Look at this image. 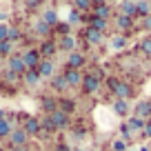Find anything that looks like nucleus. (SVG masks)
Returning <instances> with one entry per match:
<instances>
[{"label":"nucleus","instance_id":"1","mask_svg":"<svg viewBox=\"0 0 151 151\" xmlns=\"http://www.w3.org/2000/svg\"><path fill=\"white\" fill-rule=\"evenodd\" d=\"M20 58H22L27 71H36L38 65H40V53H38V49H29V51H24Z\"/></svg>","mask_w":151,"mask_h":151},{"label":"nucleus","instance_id":"2","mask_svg":"<svg viewBox=\"0 0 151 151\" xmlns=\"http://www.w3.org/2000/svg\"><path fill=\"white\" fill-rule=\"evenodd\" d=\"M109 87L113 89V93L118 96V100H127L131 96V87L124 85V82H118V80H109Z\"/></svg>","mask_w":151,"mask_h":151},{"label":"nucleus","instance_id":"3","mask_svg":"<svg viewBox=\"0 0 151 151\" xmlns=\"http://www.w3.org/2000/svg\"><path fill=\"white\" fill-rule=\"evenodd\" d=\"M82 89H85V93H96V91L100 89V78L93 76V73L85 76V78H82Z\"/></svg>","mask_w":151,"mask_h":151},{"label":"nucleus","instance_id":"4","mask_svg":"<svg viewBox=\"0 0 151 151\" xmlns=\"http://www.w3.org/2000/svg\"><path fill=\"white\" fill-rule=\"evenodd\" d=\"M49 120L53 122L56 129H67V124H69V116H67L65 111H60V109H56L53 113H49Z\"/></svg>","mask_w":151,"mask_h":151},{"label":"nucleus","instance_id":"5","mask_svg":"<svg viewBox=\"0 0 151 151\" xmlns=\"http://www.w3.org/2000/svg\"><path fill=\"white\" fill-rule=\"evenodd\" d=\"M65 80H67V87H78L82 85V73L78 69H65Z\"/></svg>","mask_w":151,"mask_h":151},{"label":"nucleus","instance_id":"6","mask_svg":"<svg viewBox=\"0 0 151 151\" xmlns=\"http://www.w3.org/2000/svg\"><path fill=\"white\" fill-rule=\"evenodd\" d=\"M42 127H40V118H27L24 120V133L27 136H40Z\"/></svg>","mask_w":151,"mask_h":151},{"label":"nucleus","instance_id":"7","mask_svg":"<svg viewBox=\"0 0 151 151\" xmlns=\"http://www.w3.org/2000/svg\"><path fill=\"white\" fill-rule=\"evenodd\" d=\"M27 133H24V129H16V131H11V136H9V142H11V147H18V149H22L24 147V142H27Z\"/></svg>","mask_w":151,"mask_h":151},{"label":"nucleus","instance_id":"8","mask_svg":"<svg viewBox=\"0 0 151 151\" xmlns=\"http://www.w3.org/2000/svg\"><path fill=\"white\" fill-rule=\"evenodd\" d=\"M82 65H85V56L78 51H71L69 58H67V69H80Z\"/></svg>","mask_w":151,"mask_h":151},{"label":"nucleus","instance_id":"9","mask_svg":"<svg viewBox=\"0 0 151 151\" xmlns=\"http://www.w3.org/2000/svg\"><path fill=\"white\" fill-rule=\"evenodd\" d=\"M38 76L40 78H51L53 76V62L51 60H40V65H38Z\"/></svg>","mask_w":151,"mask_h":151},{"label":"nucleus","instance_id":"10","mask_svg":"<svg viewBox=\"0 0 151 151\" xmlns=\"http://www.w3.org/2000/svg\"><path fill=\"white\" fill-rule=\"evenodd\" d=\"M151 116V102L149 100H142V102L136 104V118H149Z\"/></svg>","mask_w":151,"mask_h":151},{"label":"nucleus","instance_id":"11","mask_svg":"<svg viewBox=\"0 0 151 151\" xmlns=\"http://www.w3.org/2000/svg\"><path fill=\"white\" fill-rule=\"evenodd\" d=\"M56 49H58V45H56V42H51V40H45V42H42V47L38 49V53H40V58L45 56V58L49 60V58H51L53 53H56Z\"/></svg>","mask_w":151,"mask_h":151},{"label":"nucleus","instance_id":"12","mask_svg":"<svg viewBox=\"0 0 151 151\" xmlns=\"http://www.w3.org/2000/svg\"><path fill=\"white\" fill-rule=\"evenodd\" d=\"M9 71H11V73H16V76H20V73L27 71V67H24V62H22V58H20V56H16V58H11V60H9Z\"/></svg>","mask_w":151,"mask_h":151},{"label":"nucleus","instance_id":"13","mask_svg":"<svg viewBox=\"0 0 151 151\" xmlns=\"http://www.w3.org/2000/svg\"><path fill=\"white\" fill-rule=\"evenodd\" d=\"M82 36H85V40H87L89 45H98L100 40H102V33H100V31H96V29H91V27H87Z\"/></svg>","mask_w":151,"mask_h":151},{"label":"nucleus","instance_id":"14","mask_svg":"<svg viewBox=\"0 0 151 151\" xmlns=\"http://www.w3.org/2000/svg\"><path fill=\"white\" fill-rule=\"evenodd\" d=\"M58 47H60V49H65V51H73V49H76V38L73 36H71V33H69V36H62L60 38V45H58Z\"/></svg>","mask_w":151,"mask_h":151},{"label":"nucleus","instance_id":"15","mask_svg":"<svg viewBox=\"0 0 151 151\" xmlns=\"http://www.w3.org/2000/svg\"><path fill=\"white\" fill-rule=\"evenodd\" d=\"M40 20H42V22H47L49 27H56V24H58V11H56V9H47Z\"/></svg>","mask_w":151,"mask_h":151},{"label":"nucleus","instance_id":"16","mask_svg":"<svg viewBox=\"0 0 151 151\" xmlns=\"http://www.w3.org/2000/svg\"><path fill=\"white\" fill-rule=\"evenodd\" d=\"M93 18H100V20H107L109 18V5H93Z\"/></svg>","mask_w":151,"mask_h":151},{"label":"nucleus","instance_id":"17","mask_svg":"<svg viewBox=\"0 0 151 151\" xmlns=\"http://www.w3.org/2000/svg\"><path fill=\"white\" fill-rule=\"evenodd\" d=\"M24 85H29V87H36V85H40V76H38V71H24Z\"/></svg>","mask_w":151,"mask_h":151},{"label":"nucleus","instance_id":"18","mask_svg":"<svg viewBox=\"0 0 151 151\" xmlns=\"http://www.w3.org/2000/svg\"><path fill=\"white\" fill-rule=\"evenodd\" d=\"M9 136H11V122L9 118H5V120H0V140H5Z\"/></svg>","mask_w":151,"mask_h":151},{"label":"nucleus","instance_id":"19","mask_svg":"<svg viewBox=\"0 0 151 151\" xmlns=\"http://www.w3.org/2000/svg\"><path fill=\"white\" fill-rule=\"evenodd\" d=\"M109 45H111V49L120 51V49H124V47H127V38H124V36H113Z\"/></svg>","mask_w":151,"mask_h":151},{"label":"nucleus","instance_id":"20","mask_svg":"<svg viewBox=\"0 0 151 151\" xmlns=\"http://www.w3.org/2000/svg\"><path fill=\"white\" fill-rule=\"evenodd\" d=\"M113 111L118 113V116H127L129 102H127V100H116V102H113Z\"/></svg>","mask_w":151,"mask_h":151},{"label":"nucleus","instance_id":"21","mask_svg":"<svg viewBox=\"0 0 151 151\" xmlns=\"http://www.w3.org/2000/svg\"><path fill=\"white\" fill-rule=\"evenodd\" d=\"M120 9H122V16H136L138 9H136V2H120Z\"/></svg>","mask_w":151,"mask_h":151},{"label":"nucleus","instance_id":"22","mask_svg":"<svg viewBox=\"0 0 151 151\" xmlns=\"http://www.w3.org/2000/svg\"><path fill=\"white\" fill-rule=\"evenodd\" d=\"M127 129H129V131H138V129H145V120H140V118H129Z\"/></svg>","mask_w":151,"mask_h":151},{"label":"nucleus","instance_id":"23","mask_svg":"<svg viewBox=\"0 0 151 151\" xmlns=\"http://www.w3.org/2000/svg\"><path fill=\"white\" fill-rule=\"evenodd\" d=\"M49 31H51V27H49L47 22H42V20L36 22V33L38 36H49Z\"/></svg>","mask_w":151,"mask_h":151},{"label":"nucleus","instance_id":"24","mask_svg":"<svg viewBox=\"0 0 151 151\" xmlns=\"http://www.w3.org/2000/svg\"><path fill=\"white\" fill-rule=\"evenodd\" d=\"M91 29H96V31H100L102 33L104 29H107V20H100V18H91V24H89Z\"/></svg>","mask_w":151,"mask_h":151},{"label":"nucleus","instance_id":"25","mask_svg":"<svg viewBox=\"0 0 151 151\" xmlns=\"http://www.w3.org/2000/svg\"><path fill=\"white\" fill-rule=\"evenodd\" d=\"M136 9H138V14H142L145 18L151 16V5L149 2H136Z\"/></svg>","mask_w":151,"mask_h":151},{"label":"nucleus","instance_id":"26","mask_svg":"<svg viewBox=\"0 0 151 151\" xmlns=\"http://www.w3.org/2000/svg\"><path fill=\"white\" fill-rule=\"evenodd\" d=\"M116 22H118V27L120 29H131V18H129V16H122V14H120L118 16V20H116Z\"/></svg>","mask_w":151,"mask_h":151},{"label":"nucleus","instance_id":"27","mask_svg":"<svg viewBox=\"0 0 151 151\" xmlns=\"http://www.w3.org/2000/svg\"><path fill=\"white\" fill-rule=\"evenodd\" d=\"M51 87H53V89H58V91H62V89L67 87L65 76H56V78H53V82H51Z\"/></svg>","mask_w":151,"mask_h":151},{"label":"nucleus","instance_id":"28","mask_svg":"<svg viewBox=\"0 0 151 151\" xmlns=\"http://www.w3.org/2000/svg\"><path fill=\"white\" fill-rule=\"evenodd\" d=\"M11 51H14V42H9V40L0 42V56H9Z\"/></svg>","mask_w":151,"mask_h":151},{"label":"nucleus","instance_id":"29","mask_svg":"<svg viewBox=\"0 0 151 151\" xmlns=\"http://www.w3.org/2000/svg\"><path fill=\"white\" fill-rule=\"evenodd\" d=\"M60 111H65L67 116H69V113L73 111V102H71V100H67V98L60 100Z\"/></svg>","mask_w":151,"mask_h":151},{"label":"nucleus","instance_id":"30","mask_svg":"<svg viewBox=\"0 0 151 151\" xmlns=\"http://www.w3.org/2000/svg\"><path fill=\"white\" fill-rule=\"evenodd\" d=\"M20 38V31L16 27H9V33H7V40H9V42H14V40H18Z\"/></svg>","mask_w":151,"mask_h":151},{"label":"nucleus","instance_id":"31","mask_svg":"<svg viewBox=\"0 0 151 151\" xmlns=\"http://www.w3.org/2000/svg\"><path fill=\"white\" fill-rule=\"evenodd\" d=\"M7 33H9V27H7L5 22H0V42L7 40Z\"/></svg>","mask_w":151,"mask_h":151},{"label":"nucleus","instance_id":"32","mask_svg":"<svg viewBox=\"0 0 151 151\" xmlns=\"http://www.w3.org/2000/svg\"><path fill=\"white\" fill-rule=\"evenodd\" d=\"M73 7H76V9H91L93 5H91V2H87V0H78Z\"/></svg>","mask_w":151,"mask_h":151},{"label":"nucleus","instance_id":"33","mask_svg":"<svg viewBox=\"0 0 151 151\" xmlns=\"http://www.w3.org/2000/svg\"><path fill=\"white\" fill-rule=\"evenodd\" d=\"M124 149H127L124 140H116V142H113V151H124Z\"/></svg>","mask_w":151,"mask_h":151},{"label":"nucleus","instance_id":"34","mask_svg":"<svg viewBox=\"0 0 151 151\" xmlns=\"http://www.w3.org/2000/svg\"><path fill=\"white\" fill-rule=\"evenodd\" d=\"M45 109H49V111H56V102H51V98H47V100H45Z\"/></svg>","mask_w":151,"mask_h":151},{"label":"nucleus","instance_id":"35","mask_svg":"<svg viewBox=\"0 0 151 151\" xmlns=\"http://www.w3.org/2000/svg\"><path fill=\"white\" fill-rule=\"evenodd\" d=\"M142 51H145V53H151V38H147L145 42H142Z\"/></svg>","mask_w":151,"mask_h":151},{"label":"nucleus","instance_id":"36","mask_svg":"<svg viewBox=\"0 0 151 151\" xmlns=\"http://www.w3.org/2000/svg\"><path fill=\"white\" fill-rule=\"evenodd\" d=\"M142 133H145L147 138H151V122H145V129H142Z\"/></svg>","mask_w":151,"mask_h":151},{"label":"nucleus","instance_id":"37","mask_svg":"<svg viewBox=\"0 0 151 151\" xmlns=\"http://www.w3.org/2000/svg\"><path fill=\"white\" fill-rule=\"evenodd\" d=\"M80 20V11H71V22H78Z\"/></svg>","mask_w":151,"mask_h":151},{"label":"nucleus","instance_id":"38","mask_svg":"<svg viewBox=\"0 0 151 151\" xmlns=\"http://www.w3.org/2000/svg\"><path fill=\"white\" fill-rule=\"evenodd\" d=\"M145 29H147V31H151V16H147V18H145Z\"/></svg>","mask_w":151,"mask_h":151},{"label":"nucleus","instance_id":"39","mask_svg":"<svg viewBox=\"0 0 151 151\" xmlns=\"http://www.w3.org/2000/svg\"><path fill=\"white\" fill-rule=\"evenodd\" d=\"M9 18V14H7V11H0V20H7Z\"/></svg>","mask_w":151,"mask_h":151},{"label":"nucleus","instance_id":"40","mask_svg":"<svg viewBox=\"0 0 151 151\" xmlns=\"http://www.w3.org/2000/svg\"><path fill=\"white\" fill-rule=\"evenodd\" d=\"M56 151H71V149H69V147H65V145H60V147H58Z\"/></svg>","mask_w":151,"mask_h":151},{"label":"nucleus","instance_id":"41","mask_svg":"<svg viewBox=\"0 0 151 151\" xmlns=\"http://www.w3.org/2000/svg\"><path fill=\"white\" fill-rule=\"evenodd\" d=\"M18 151H29V149H24V147H22V149H18Z\"/></svg>","mask_w":151,"mask_h":151},{"label":"nucleus","instance_id":"42","mask_svg":"<svg viewBox=\"0 0 151 151\" xmlns=\"http://www.w3.org/2000/svg\"><path fill=\"white\" fill-rule=\"evenodd\" d=\"M76 151H82V149H76Z\"/></svg>","mask_w":151,"mask_h":151},{"label":"nucleus","instance_id":"43","mask_svg":"<svg viewBox=\"0 0 151 151\" xmlns=\"http://www.w3.org/2000/svg\"><path fill=\"white\" fill-rule=\"evenodd\" d=\"M0 151H2V149H0Z\"/></svg>","mask_w":151,"mask_h":151}]
</instances>
